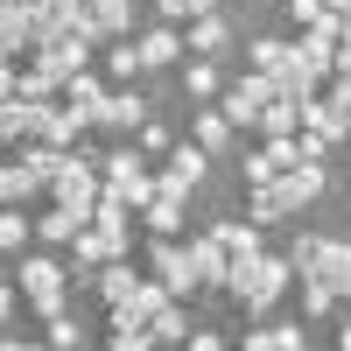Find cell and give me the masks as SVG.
<instances>
[{
	"label": "cell",
	"instance_id": "1",
	"mask_svg": "<svg viewBox=\"0 0 351 351\" xmlns=\"http://www.w3.org/2000/svg\"><path fill=\"white\" fill-rule=\"evenodd\" d=\"M288 281H295V260H288V253H281V260H274V253H260L246 274H232V295H239L246 316H267V309L288 295Z\"/></svg>",
	"mask_w": 351,
	"mask_h": 351
},
{
	"label": "cell",
	"instance_id": "2",
	"mask_svg": "<svg viewBox=\"0 0 351 351\" xmlns=\"http://www.w3.org/2000/svg\"><path fill=\"white\" fill-rule=\"evenodd\" d=\"M14 288L43 316H56V309H64V288H71V267H56L49 253H28V260H14Z\"/></svg>",
	"mask_w": 351,
	"mask_h": 351
},
{
	"label": "cell",
	"instance_id": "3",
	"mask_svg": "<svg viewBox=\"0 0 351 351\" xmlns=\"http://www.w3.org/2000/svg\"><path fill=\"white\" fill-rule=\"evenodd\" d=\"M99 190H106V176L84 162V148H71V155H64V169L49 176V197H56V204H77V211H92Z\"/></svg>",
	"mask_w": 351,
	"mask_h": 351
},
{
	"label": "cell",
	"instance_id": "4",
	"mask_svg": "<svg viewBox=\"0 0 351 351\" xmlns=\"http://www.w3.org/2000/svg\"><path fill=\"white\" fill-rule=\"evenodd\" d=\"M148 267H155V274L169 281V295H176V302H183V295H197V288H204V281H197V267H190V246L162 239V232H155V246H148Z\"/></svg>",
	"mask_w": 351,
	"mask_h": 351
},
{
	"label": "cell",
	"instance_id": "5",
	"mask_svg": "<svg viewBox=\"0 0 351 351\" xmlns=\"http://www.w3.org/2000/svg\"><path fill=\"white\" fill-rule=\"evenodd\" d=\"M274 92H281V84H274L267 71H246V77L225 92V120H232V127H260V106H267Z\"/></svg>",
	"mask_w": 351,
	"mask_h": 351
},
{
	"label": "cell",
	"instance_id": "6",
	"mask_svg": "<svg viewBox=\"0 0 351 351\" xmlns=\"http://www.w3.org/2000/svg\"><path fill=\"white\" fill-rule=\"evenodd\" d=\"M84 64H92V43H84L77 28H64V36H49V43L36 49V71H49L56 84H64V77H77Z\"/></svg>",
	"mask_w": 351,
	"mask_h": 351
},
{
	"label": "cell",
	"instance_id": "7",
	"mask_svg": "<svg viewBox=\"0 0 351 351\" xmlns=\"http://www.w3.org/2000/svg\"><path fill=\"white\" fill-rule=\"evenodd\" d=\"M106 190H120L134 211H141V204L155 197V176L141 169V155H134V148H112V155H106Z\"/></svg>",
	"mask_w": 351,
	"mask_h": 351
},
{
	"label": "cell",
	"instance_id": "8",
	"mask_svg": "<svg viewBox=\"0 0 351 351\" xmlns=\"http://www.w3.org/2000/svg\"><path fill=\"white\" fill-rule=\"evenodd\" d=\"M127 28H134V0H84V14H77V36H84V43L127 36Z\"/></svg>",
	"mask_w": 351,
	"mask_h": 351
},
{
	"label": "cell",
	"instance_id": "9",
	"mask_svg": "<svg viewBox=\"0 0 351 351\" xmlns=\"http://www.w3.org/2000/svg\"><path fill=\"white\" fill-rule=\"evenodd\" d=\"M274 190L288 197V211H302V204H316V197H324V162H288V169L274 176Z\"/></svg>",
	"mask_w": 351,
	"mask_h": 351
},
{
	"label": "cell",
	"instance_id": "10",
	"mask_svg": "<svg viewBox=\"0 0 351 351\" xmlns=\"http://www.w3.org/2000/svg\"><path fill=\"white\" fill-rule=\"evenodd\" d=\"M141 120H148V99H134V92H106L92 112V127H112V134H141Z\"/></svg>",
	"mask_w": 351,
	"mask_h": 351
},
{
	"label": "cell",
	"instance_id": "11",
	"mask_svg": "<svg viewBox=\"0 0 351 351\" xmlns=\"http://www.w3.org/2000/svg\"><path fill=\"white\" fill-rule=\"evenodd\" d=\"M190 267H197V281H204V288H225V281H232V253H225L218 232L190 239Z\"/></svg>",
	"mask_w": 351,
	"mask_h": 351
},
{
	"label": "cell",
	"instance_id": "12",
	"mask_svg": "<svg viewBox=\"0 0 351 351\" xmlns=\"http://www.w3.org/2000/svg\"><path fill=\"white\" fill-rule=\"evenodd\" d=\"M71 260H77V267H106V260H127V239H112V232H99V225H84L77 232V239H71Z\"/></svg>",
	"mask_w": 351,
	"mask_h": 351
},
{
	"label": "cell",
	"instance_id": "13",
	"mask_svg": "<svg viewBox=\"0 0 351 351\" xmlns=\"http://www.w3.org/2000/svg\"><path fill=\"white\" fill-rule=\"evenodd\" d=\"M211 232H218L225 253H232V274H246L253 260H260V225H253V218H232V225H211ZM225 288H232V281H225Z\"/></svg>",
	"mask_w": 351,
	"mask_h": 351
},
{
	"label": "cell",
	"instance_id": "14",
	"mask_svg": "<svg viewBox=\"0 0 351 351\" xmlns=\"http://www.w3.org/2000/svg\"><path fill=\"white\" fill-rule=\"evenodd\" d=\"M155 183H162V190H176V197H190V190L204 183V148H197V141H190V148H176V155H169V169L155 176Z\"/></svg>",
	"mask_w": 351,
	"mask_h": 351
},
{
	"label": "cell",
	"instance_id": "15",
	"mask_svg": "<svg viewBox=\"0 0 351 351\" xmlns=\"http://www.w3.org/2000/svg\"><path fill=\"white\" fill-rule=\"evenodd\" d=\"M309 274H324V281L337 288V302H344V295H351V239H324V253H316ZM295 281H302V274H295Z\"/></svg>",
	"mask_w": 351,
	"mask_h": 351
},
{
	"label": "cell",
	"instance_id": "16",
	"mask_svg": "<svg viewBox=\"0 0 351 351\" xmlns=\"http://www.w3.org/2000/svg\"><path fill=\"white\" fill-rule=\"evenodd\" d=\"M225 43H232L225 14H190V28H183V49H197V56H218Z\"/></svg>",
	"mask_w": 351,
	"mask_h": 351
},
{
	"label": "cell",
	"instance_id": "17",
	"mask_svg": "<svg viewBox=\"0 0 351 351\" xmlns=\"http://www.w3.org/2000/svg\"><path fill=\"white\" fill-rule=\"evenodd\" d=\"M43 190H49V183H43L28 162H0V204H28V197H43Z\"/></svg>",
	"mask_w": 351,
	"mask_h": 351
},
{
	"label": "cell",
	"instance_id": "18",
	"mask_svg": "<svg viewBox=\"0 0 351 351\" xmlns=\"http://www.w3.org/2000/svg\"><path fill=\"white\" fill-rule=\"evenodd\" d=\"M134 43H141V64H148V71H169L176 56H183V36H176L169 21H162V28H148V36H134Z\"/></svg>",
	"mask_w": 351,
	"mask_h": 351
},
{
	"label": "cell",
	"instance_id": "19",
	"mask_svg": "<svg viewBox=\"0 0 351 351\" xmlns=\"http://www.w3.org/2000/svg\"><path fill=\"white\" fill-rule=\"evenodd\" d=\"M302 344H309L302 324H260V330H246V351H302Z\"/></svg>",
	"mask_w": 351,
	"mask_h": 351
},
{
	"label": "cell",
	"instance_id": "20",
	"mask_svg": "<svg viewBox=\"0 0 351 351\" xmlns=\"http://www.w3.org/2000/svg\"><path fill=\"white\" fill-rule=\"evenodd\" d=\"M84 225H92V211H77V204H56V211H49V218H43L36 232H43L49 246H71V239H77Z\"/></svg>",
	"mask_w": 351,
	"mask_h": 351
},
{
	"label": "cell",
	"instance_id": "21",
	"mask_svg": "<svg viewBox=\"0 0 351 351\" xmlns=\"http://www.w3.org/2000/svg\"><path fill=\"white\" fill-rule=\"evenodd\" d=\"M141 218H148V232H162V239H169V232L183 225V197H176V190H162V183H155V197L141 204Z\"/></svg>",
	"mask_w": 351,
	"mask_h": 351
},
{
	"label": "cell",
	"instance_id": "22",
	"mask_svg": "<svg viewBox=\"0 0 351 351\" xmlns=\"http://www.w3.org/2000/svg\"><path fill=\"white\" fill-rule=\"evenodd\" d=\"M295 120H302V99H288V92H274L267 106H260V134H295Z\"/></svg>",
	"mask_w": 351,
	"mask_h": 351
},
{
	"label": "cell",
	"instance_id": "23",
	"mask_svg": "<svg viewBox=\"0 0 351 351\" xmlns=\"http://www.w3.org/2000/svg\"><path fill=\"white\" fill-rule=\"evenodd\" d=\"M246 218H253L260 232H267V225H281V218H288V197H281L274 183H253V197H246Z\"/></svg>",
	"mask_w": 351,
	"mask_h": 351
},
{
	"label": "cell",
	"instance_id": "24",
	"mask_svg": "<svg viewBox=\"0 0 351 351\" xmlns=\"http://www.w3.org/2000/svg\"><path fill=\"white\" fill-rule=\"evenodd\" d=\"M232 134H239V127H232V120H225V106H218V112H204V120H197V148H204V155H225V148H232Z\"/></svg>",
	"mask_w": 351,
	"mask_h": 351
},
{
	"label": "cell",
	"instance_id": "25",
	"mask_svg": "<svg viewBox=\"0 0 351 351\" xmlns=\"http://www.w3.org/2000/svg\"><path fill=\"white\" fill-rule=\"evenodd\" d=\"M134 288H141V274L127 267V260H106V267H99V295H106V302H127Z\"/></svg>",
	"mask_w": 351,
	"mask_h": 351
},
{
	"label": "cell",
	"instance_id": "26",
	"mask_svg": "<svg viewBox=\"0 0 351 351\" xmlns=\"http://www.w3.org/2000/svg\"><path fill=\"white\" fill-rule=\"evenodd\" d=\"M28 232H36V225L21 218V204H0V253H14V260H21V246H28Z\"/></svg>",
	"mask_w": 351,
	"mask_h": 351
},
{
	"label": "cell",
	"instance_id": "27",
	"mask_svg": "<svg viewBox=\"0 0 351 351\" xmlns=\"http://www.w3.org/2000/svg\"><path fill=\"white\" fill-rule=\"evenodd\" d=\"M288 56H295V43H274V36H260V43H253V71L281 77V71H288Z\"/></svg>",
	"mask_w": 351,
	"mask_h": 351
},
{
	"label": "cell",
	"instance_id": "28",
	"mask_svg": "<svg viewBox=\"0 0 351 351\" xmlns=\"http://www.w3.org/2000/svg\"><path fill=\"white\" fill-rule=\"evenodd\" d=\"M64 155H71V148H56V141H28V148H21V162H28V169H36V176H43V183H49V176H56V169H64Z\"/></svg>",
	"mask_w": 351,
	"mask_h": 351
},
{
	"label": "cell",
	"instance_id": "29",
	"mask_svg": "<svg viewBox=\"0 0 351 351\" xmlns=\"http://www.w3.org/2000/svg\"><path fill=\"white\" fill-rule=\"evenodd\" d=\"M64 99H71V106H84V112H99V99H106V84H99L92 71H77V77H64Z\"/></svg>",
	"mask_w": 351,
	"mask_h": 351
},
{
	"label": "cell",
	"instance_id": "30",
	"mask_svg": "<svg viewBox=\"0 0 351 351\" xmlns=\"http://www.w3.org/2000/svg\"><path fill=\"white\" fill-rule=\"evenodd\" d=\"M106 71L120 77V84H127L134 71H148V64H141V43H134V36H127V43H112V49H106Z\"/></svg>",
	"mask_w": 351,
	"mask_h": 351
},
{
	"label": "cell",
	"instance_id": "31",
	"mask_svg": "<svg viewBox=\"0 0 351 351\" xmlns=\"http://www.w3.org/2000/svg\"><path fill=\"white\" fill-rule=\"evenodd\" d=\"M302 309H309V316H330V309H337V288H330L324 274H302Z\"/></svg>",
	"mask_w": 351,
	"mask_h": 351
},
{
	"label": "cell",
	"instance_id": "32",
	"mask_svg": "<svg viewBox=\"0 0 351 351\" xmlns=\"http://www.w3.org/2000/svg\"><path fill=\"white\" fill-rule=\"evenodd\" d=\"M148 330H155V344H183V337H190V330H183V309H176V302H169V309L155 316Z\"/></svg>",
	"mask_w": 351,
	"mask_h": 351
},
{
	"label": "cell",
	"instance_id": "33",
	"mask_svg": "<svg viewBox=\"0 0 351 351\" xmlns=\"http://www.w3.org/2000/svg\"><path fill=\"white\" fill-rule=\"evenodd\" d=\"M183 92H190V99H211V92H218V71H211V64H190V71H183Z\"/></svg>",
	"mask_w": 351,
	"mask_h": 351
},
{
	"label": "cell",
	"instance_id": "34",
	"mask_svg": "<svg viewBox=\"0 0 351 351\" xmlns=\"http://www.w3.org/2000/svg\"><path fill=\"white\" fill-rule=\"evenodd\" d=\"M239 169H246V183H274V176H281V162H274V148H260V155H246Z\"/></svg>",
	"mask_w": 351,
	"mask_h": 351
},
{
	"label": "cell",
	"instance_id": "35",
	"mask_svg": "<svg viewBox=\"0 0 351 351\" xmlns=\"http://www.w3.org/2000/svg\"><path fill=\"white\" fill-rule=\"evenodd\" d=\"M43 324H49V344H71V351L84 344V330L71 324V309H56V316H43Z\"/></svg>",
	"mask_w": 351,
	"mask_h": 351
},
{
	"label": "cell",
	"instance_id": "36",
	"mask_svg": "<svg viewBox=\"0 0 351 351\" xmlns=\"http://www.w3.org/2000/svg\"><path fill=\"white\" fill-rule=\"evenodd\" d=\"M316 253H324V239H316V232H302V239L288 246V260H295V274H309V267H316Z\"/></svg>",
	"mask_w": 351,
	"mask_h": 351
},
{
	"label": "cell",
	"instance_id": "37",
	"mask_svg": "<svg viewBox=\"0 0 351 351\" xmlns=\"http://www.w3.org/2000/svg\"><path fill=\"white\" fill-rule=\"evenodd\" d=\"M330 106L344 112V127H351V71H337V84H330Z\"/></svg>",
	"mask_w": 351,
	"mask_h": 351
},
{
	"label": "cell",
	"instance_id": "38",
	"mask_svg": "<svg viewBox=\"0 0 351 351\" xmlns=\"http://www.w3.org/2000/svg\"><path fill=\"white\" fill-rule=\"evenodd\" d=\"M330 71H351V14H344V28H337V56H330Z\"/></svg>",
	"mask_w": 351,
	"mask_h": 351
},
{
	"label": "cell",
	"instance_id": "39",
	"mask_svg": "<svg viewBox=\"0 0 351 351\" xmlns=\"http://www.w3.org/2000/svg\"><path fill=\"white\" fill-rule=\"evenodd\" d=\"M288 14H295V28H309L316 14H324V0H288Z\"/></svg>",
	"mask_w": 351,
	"mask_h": 351
},
{
	"label": "cell",
	"instance_id": "40",
	"mask_svg": "<svg viewBox=\"0 0 351 351\" xmlns=\"http://www.w3.org/2000/svg\"><path fill=\"white\" fill-rule=\"evenodd\" d=\"M141 148H169V127L162 120H141Z\"/></svg>",
	"mask_w": 351,
	"mask_h": 351
},
{
	"label": "cell",
	"instance_id": "41",
	"mask_svg": "<svg viewBox=\"0 0 351 351\" xmlns=\"http://www.w3.org/2000/svg\"><path fill=\"white\" fill-rule=\"evenodd\" d=\"M14 77H21V71H14V56H0V99H14Z\"/></svg>",
	"mask_w": 351,
	"mask_h": 351
},
{
	"label": "cell",
	"instance_id": "42",
	"mask_svg": "<svg viewBox=\"0 0 351 351\" xmlns=\"http://www.w3.org/2000/svg\"><path fill=\"white\" fill-rule=\"evenodd\" d=\"M190 14H218V0H183V21Z\"/></svg>",
	"mask_w": 351,
	"mask_h": 351
},
{
	"label": "cell",
	"instance_id": "43",
	"mask_svg": "<svg viewBox=\"0 0 351 351\" xmlns=\"http://www.w3.org/2000/svg\"><path fill=\"white\" fill-rule=\"evenodd\" d=\"M8 316H14V288L0 281V324H8Z\"/></svg>",
	"mask_w": 351,
	"mask_h": 351
},
{
	"label": "cell",
	"instance_id": "44",
	"mask_svg": "<svg viewBox=\"0 0 351 351\" xmlns=\"http://www.w3.org/2000/svg\"><path fill=\"white\" fill-rule=\"evenodd\" d=\"M0 56H14V36H8V14H0Z\"/></svg>",
	"mask_w": 351,
	"mask_h": 351
},
{
	"label": "cell",
	"instance_id": "45",
	"mask_svg": "<svg viewBox=\"0 0 351 351\" xmlns=\"http://www.w3.org/2000/svg\"><path fill=\"white\" fill-rule=\"evenodd\" d=\"M324 8H337V14H351V0H324Z\"/></svg>",
	"mask_w": 351,
	"mask_h": 351
},
{
	"label": "cell",
	"instance_id": "46",
	"mask_svg": "<svg viewBox=\"0 0 351 351\" xmlns=\"http://www.w3.org/2000/svg\"><path fill=\"white\" fill-rule=\"evenodd\" d=\"M337 344H344V351H351V324H344V330H337Z\"/></svg>",
	"mask_w": 351,
	"mask_h": 351
}]
</instances>
